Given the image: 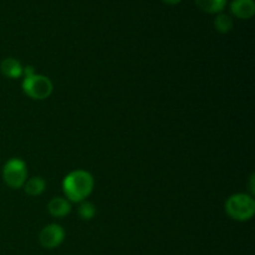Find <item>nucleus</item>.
I'll use <instances>...</instances> for the list:
<instances>
[{"label":"nucleus","instance_id":"0eeeda50","mask_svg":"<svg viewBox=\"0 0 255 255\" xmlns=\"http://www.w3.org/2000/svg\"><path fill=\"white\" fill-rule=\"evenodd\" d=\"M70 211H71V206H70V202L67 199L56 197V198H52L49 202L50 214L56 217V218H62V217L67 216Z\"/></svg>","mask_w":255,"mask_h":255},{"label":"nucleus","instance_id":"39448f33","mask_svg":"<svg viewBox=\"0 0 255 255\" xmlns=\"http://www.w3.org/2000/svg\"><path fill=\"white\" fill-rule=\"evenodd\" d=\"M65 232L59 224H49L40 233V243L44 248L54 249L64 242Z\"/></svg>","mask_w":255,"mask_h":255},{"label":"nucleus","instance_id":"f8f14e48","mask_svg":"<svg viewBox=\"0 0 255 255\" xmlns=\"http://www.w3.org/2000/svg\"><path fill=\"white\" fill-rule=\"evenodd\" d=\"M96 214V207L91 202H82L79 207V216L85 221H90Z\"/></svg>","mask_w":255,"mask_h":255},{"label":"nucleus","instance_id":"423d86ee","mask_svg":"<svg viewBox=\"0 0 255 255\" xmlns=\"http://www.w3.org/2000/svg\"><path fill=\"white\" fill-rule=\"evenodd\" d=\"M231 11L239 19H251L255 14L254 0H233L231 4Z\"/></svg>","mask_w":255,"mask_h":255},{"label":"nucleus","instance_id":"f257e3e1","mask_svg":"<svg viewBox=\"0 0 255 255\" xmlns=\"http://www.w3.org/2000/svg\"><path fill=\"white\" fill-rule=\"evenodd\" d=\"M62 188L70 201L82 202L90 196L94 188V178L86 171H74L65 177Z\"/></svg>","mask_w":255,"mask_h":255},{"label":"nucleus","instance_id":"9b49d317","mask_svg":"<svg viewBox=\"0 0 255 255\" xmlns=\"http://www.w3.org/2000/svg\"><path fill=\"white\" fill-rule=\"evenodd\" d=\"M214 27H216L217 31L222 32V34H227V32L233 29V19L228 14L219 12L216 19H214Z\"/></svg>","mask_w":255,"mask_h":255},{"label":"nucleus","instance_id":"9d476101","mask_svg":"<svg viewBox=\"0 0 255 255\" xmlns=\"http://www.w3.org/2000/svg\"><path fill=\"white\" fill-rule=\"evenodd\" d=\"M45 187H46V183H45V181L41 177L30 178L29 181L25 182L24 184L25 192H26L29 196H39V194H41L42 192L45 191Z\"/></svg>","mask_w":255,"mask_h":255},{"label":"nucleus","instance_id":"6e6552de","mask_svg":"<svg viewBox=\"0 0 255 255\" xmlns=\"http://www.w3.org/2000/svg\"><path fill=\"white\" fill-rule=\"evenodd\" d=\"M0 70H1L2 75L9 79H17L22 75V66L17 60L12 59V57L2 60Z\"/></svg>","mask_w":255,"mask_h":255},{"label":"nucleus","instance_id":"ddd939ff","mask_svg":"<svg viewBox=\"0 0 255 255\" xmlns=\"http://www.w3.org/2000/svg\"><path fill=\"white\" fill-rule=\"evenodd\" d=\"M162 1H164L166 4H169V5H176V4H179L182 0H162Z\"/></svg>","mask_w":255,"mask_h":255},{"label":"nucleus","instance_id":"20e7f679","mask_svg":"<svg viewBox=\"0 0 255 255\" xmlns=\"http://www.w3.org/2000/svg\"><path fill=\"white\" fill-rule=\"evenodd\" d=\"M26 166L19 158H12L6 162L2 169V178L10 188H20L26 182Z\"/></svg>","mask_w":255,"mask_h":255},{"label":"nucleus","instance_id":"7ed1b4c3","mask_svg":"<svg viewBox=\"0 0 255 255\" xmlns=\"http://www.w3.org/2000/svg\"><path fill=\"white\" fill-rule=\"evenodd\" d=\"M22 90L31 99L45 100L51 95L52 82L46 76L34 74L31 76L24 77Z\"/></svg>","mask_w":255,"mask_h":255},{"label":"nucleus","instance_id":"f03ea898","mask_svg":"<svg viewBox=\"0 0 255 255\" xmlns=\"http://www.w3.org/2000/svg\"><path fill=\"white\" fill-rule=\"evenodd\" d=\"M226 211L236 221H248L255 213V202L248 194H233L226 203Z\"/></svg>","mask_w":255,"mask_h":255},{"label":"nucleus","instance_id":"1a4fd4ad","mask_svg":"<svg viewBox=\"0 0 255 255\" xmlns=\"http://www.w3.org/2000/svg\"><path fill=\"white\" fill-rule=\"evenodd\" d=\"M196 5L208 14H219L227 5V0H194Z\"/></svg>","mask_w":255,"mask_h":255},{"label":"nucleus","instance_id":"4468645a","mask_svg":"<svg viewBox=\"0 0 255 255\" xmlns=\"http://www.w3.org/2000/svg\"><path fill=\"white\" fill-rule=\"evenodd\" d=\"M253 182H254V176H252V177H251V191H252V192H254V184H253Z\"/></svg>","mask_w":255,"mask_h":255}]
</instances>
